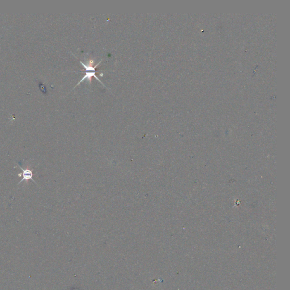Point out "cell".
Masks as SVG:
<instances>
[{
    "label": "cell",
    "instance_id": "2",
    "mask_svg": "<svg viewBox=\"0 0 290 290\" xmlns=\"http://www.w3.org/2000/svg\"><path fill=\"white\" fill-rule=\"evenodd\" d=\"M95 73H96V72H86L85 75H84V76L82 78V79L79 82L77 83V84L76 85V86H78V85H79V84L81 83L83 81H84V80H86V79H87V80L89 81V82H90V83H91V80H92V77H95V78L96 80H98V81H99L101 83H102V84H103L102 82L100 81V80L99 79V78H98L96 76ZM76 86H75V87H76ZM75 87H74V88H75Z\"/></svg>",
    "mask_w": 290,
    "mask_h": 290
},
{
    "label": "cell",
    "instance_id": "1",
    "mask_svg": "<svg viewBox=\"0 0 290 290\" xmlns=\"http://www.w3.org/2000/svg\"><path fill=\"white\" fill-rule=\"evenodd\" d=\"M19 167L20 168V169L22 171V176H23L22 179L19 182V184L21 183L22 181H26L28 182L30 180H32V181L36 183V182L32 179L33 173H32V171L31 170H30L28 168H27L26 169H23L20 166V165H19Z\"/></svg>",
    "mask_w": 290,
    "mask_h": 290
}]
</instances>
